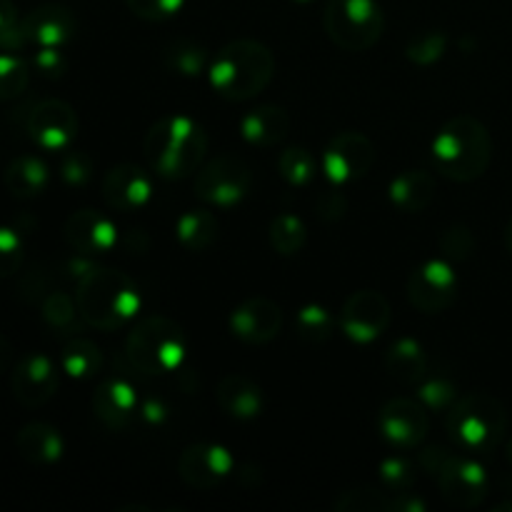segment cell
<instances>
[{"label": "cell", "mask_w": 512, "mask_h": 512, "mask_svg": "<svg viewBox=\"0 0 512 512\" xmlns=\"http://www.w3.org/2000/svg\"><path fill=\"white\" fill-rule=\"evenodd\" d=\"M275 75V55L258 40H233L210 60L208 78L215 93L230 103L255 98Z\"/></svg>", "instance_id": "3"}, {"label": "cell", "mask_w": 512, "mask_h": 512, "mask_svg": "<svg viewBox=\"0 0 512 512\" xmlns=\"http://www.w3.org/2000/svg\"><path fill=\"white\" fill-rule=\"evenodd\" d=\"M25 128H28L30 140H33L40 150L63 153V150H68L70 145H73L80 123L73 105L58 98H48L40 100L38 105H33Z\"/></svg>", "instance_id": "13"}, {"label": "cell", "mask_w": 512, "mask_h": 512, "mask_svg": "<svg viewBox=\"0 0 512 512\" xmlns=\"http://www.w3.org/2000/svg\"><path fill=\"white\" fill-rule=\"evenodd\" d=\"M508 463L512 465V438L508 440Z\"/></svg>", "instance_id": "52"}, {"label": "cell", "mask_w": 512, "mask_h": 512, "mask_svg": "<svg viewBox=\"0 0 512 512\" xmlns=\"http://www.w3.org/2000/svg\"><path fill=\"white\" fill-rule=\"evenodd\" d=\"M43 320L55 330V335H73L80 330V310L75 298L68 293H50L43 300Z\"/></svg>", "instance_id": "34"}, {"label": "cell", "mask_w": 512, "mask_h": 512, "mask_svg": "<svg viewBox=\"0 0 512 512\" xmlns=\"http://www.w3.org/2000/svg\"><path fill=\"white\" fill-rule=\"evenodd\" d=\"M10 363H13V345L8 343V338L0 335V375L10 368Z\"/></svg>", "instance_id": "49"}, {"label": "cell", "mask_w": 512, "mask_h": 512, "mask_svg": "<svg viewBox=\"0 0 512 512\" xmlns=\"http://www.w3.org/2000/svg\"><path fill=\"white\" fill-rule=\"evenodd\" d=\"M505 245H508V250L512 255V218L508 220V228H505Z\"/></svg>", "instance_id": "50"}, {"label": "cell", "mask_w": 512, "mask_h": 512, "mask_svg": "<svg viewBox=\"0 0 512 512\" xmlns=\"http://www.w3.org/2000/svg\"><path fill=\"white\" fill-rule=\"evenodd\" d=\"M380 480L388 493H408L415 483V468L403 455H388L380 460Z\"/></svg>", "instance_id": "39"}, {"label": "cell", "mask_w": 512, "mask_h": 512, "mask_svg": "<svg viewBox=\"0 0 512 512\" xmlns=\"http://www.w3.org/2000/svg\"><path fill=\"white\" fill-rule=\"evenodd\" d=\"M375 165V148L368 135L338 133L320 155V170L333 185H353L363 180Z\"/></svg>", "instance_id": "11"}, {"label": "cell", "mask_w": 512, "mask_h": 512, "mask_svg": "<svg viewBox=\"0 0 512 512\" xmlns=\"http://www.w3.org/2000/svg\"><path fill=\"white\" fill-rule=\"evenodd\" d=\"M18 453L33 465H53L63 458L65 443L58 428L48 423H28L18 430Z\"/></svg>", "instance_id": "25"}, {"label": "cell", "mask_w": 512, "mask_h": 512, "mask_svg": "<svg viewBox=\"0 0 512 512\" xmlns=\"http://www.w3.org/2000/svg\"><path fill=\"white\" fill-rule=\"evenodd\" d=\"M208 153V133L188 115H165L155 120L143 140L150 170L165 180H183L200 170Z\"/></svg>", "instance_id": "1"}, {"label": "cell", "mask_w": 512, "mask_h": 512, "mask_svg": "<svg viewBox=\"0 0 512 512\" xmlns=\"http://www.w3.org/2000/svg\"><path fill=\"white\" fill-rule=\"evenodd\" d=\"M250 185H253V173L245 160L235 158V155H218L198 170L195 195L205 205L228 210L243 203L245 195L250 193Z\"/></svg>", "instance_id": "9"}, {"label": "cell", "mask_w": 512, "mask_h": 512, "mask_svg": "<svg viewBox=\"0 0 512 512\" xmlns=\"http://www.w3.org/2000/svg\"><path fill=\"white\" fill-rule=\"evenodd\" d=\"M235 458L228 448L215 443H195L178 458V475L195 490H213L233 475Z\"/></svg>", "instance_id": "16"}, {"label": "cell", "mask_w": 512, "mask_h": 512, "mask_svg": "<svg viewBox=\"0 0 512 512\" xmlns=\"http://www.w3.org/2000/svg\"><path fill=\"white\" fill-rule=\"evenodd\" d=\"M315 210H318V215L325 223H338V220L348 213V200L340 193V185H333V188L318 193V198H315Z\"/></svg>", "instance_id": "45"}, {"label": "cell", "mask_w": 512, "mask_h": 512, "mask_svg": "<svg viewBox=\"0 0 512 512\" xmlns=\"http://www.w3.org/2000/svg\"><path fill=\"white\" fill-rule=\"evenodd\" d=\"M28 45L23 33V18L18 15L13 0H0V50L18 53Z\"/></svg>", "instance_id": "40"}, {"label": "cell", "mask_w": 512, "mask_h": 512, "mask_svg": "<svg viewBox=\"0 0 512 512\" xmlns=\"http://www.w3.org/2000/svg\"><path fill=\"white\" fill-rule=\"evenodd\" d=\"M75 30H78L75 15L65 5H40L23 18L28 45H38V48H63L75 38Z\"/></svg>", "instance_id": "21"}, {"label": "cell", "mask_w": 512, "mask_h": 512, "mask_svg": "<svg viewBox=\"0 0 512 512\" xmlns=\"http://www.w3.org/2000/svg\"><path fill=\"white\" fill-rule=\"evenodd\" d=\"M185 0H125L130 13L138 15L140 20L148 23H160V20H170L173 15L180 13Z\"/></svg>", "instance_id": "44"}, {"label": "cell", "mask_w": 512, "mask_h": 512, "mask_svg": "<svg viewBox=\"0 0 512 512\" xmlns=\"http://www.w3.org/2000/svg\"><path fill=\"white\" fill-rule=\"evenodd\" d=\"M388 198L403 213H423L435 198V178L428 170H403L390 180Z\"/></svg>", "instance_id": "24"}, {"label": "cell", "mask_w": 512, "mask_h": 512, "mask_svg": "<svg viewBox=\"0 0 512 512\" xmlns=\"http://www.w3.org/2000/svg\"><path fill=\"white\" fill-rule=\"evenodd\" d=\"M140 395L128 373H110L98 383L93 395L95 418L113 433H123L138 420Z\"/></svg>", "instance_id": "14"}, {"label": "cell", "mask_w": 512, "mask_h": 512, "mask_svg": "<svg viewBox=\"0 0 512 512\" xmlns=\"http://www.w3.org/2000/svg\"><path fill=\"white\" fill-rule=\"evenodd\" d=\"M425 510H428V503H425V500H420L418 495L410 493V490L408 493L395 495L393 512H425Z\"/></svg>", "instance_id": "48"}, {"label": "cell", "mask_w": 512, "mask_h": 512, "mask_svg": "<svg viewBox=\"0 0 512 512\" xmlns=\"http://www.w3.org/2000/svg\"><path fill=\"white\" fill-rule=\"evenodd\" d=\"M335 325H338V320H335L333 313L320 303L303 305V308L298 310V315H295V330H298V335L305 343H328L335 333Z\"/></svg>", "instance_id": "32"}, {"label": "cell", "mask_w": 512, "mask_h": 512, "mask_svg": "<svg viewBox=\"0 0 512 512\" xmlns=\"http://www.w3.org/2000/svg\"><path fill=\"white\" fill-rule=\"evenodd\" d=\"M498 510L500 512H512V500H508V503H503V505H498Z\"/></svg>", "instance_id": "51"}, {"label": "cell", "mask_w": 512, "mask_h": 512, "mask_svg": "<svg viewBox=\"0 0 512 512\" xmlns=\"http://www.w3.org/2000/svg\"><path fill=\"white\" fill-rule=\"evenodd\" d=\"M323 25L338 48L363 53L383 35L385 15L378 0H328Z\"/></svg>", "instance_id": "8"}, {"label": "cell", "mask_w": 512, "mask_h": 512, "mask_svg": "<svg viewBox=\"0 0 512 512\" xmlns=\"http://www.w3.org/2000/svg\"><path fill=\"white\" fill-rule=\"evenodd\" d=\"M33 65L45 78H63L68 70V60L60 48H38V53L33 55Z\"/></svg>", "instance_id": "46"}, {"label": "cell", "mask_w": 512, "mask_h": 512, "mask_svg": "<svg viewBox=\"0 0 512 512\" xmlns=\"http://www.w3.org/2000/svg\"><path fill=\"white\" fill-rule=\"evenodd\" d=\"M75 285H78L75 303H78L83 323L105 333H113L130 323L143 305L140 288L123 270L95 265Z\"/></svg>", "instance_id": "2"}, {"label": "cell", "mask_w": 512, "mask_h": 512, "mask_svg": "<svg viewBox=\"0 0 512 512\" xmlns=\"http://www.w3.org/2000/svg\"><path fill=\"white\" fill-rule=\"evenodd\" d=\"M163 63L170 73H178L183 78H198L210 68V55L195 40H175L165 48Z\"/></svg>", "instance_id": "30"}, {"label": "cell", "mask_w": 512, "mask_h": 512, "mask_svg": "<svg viewBox=\"0 0 512 512\" xmlns=\"http://www.w3.org/2000/svg\"><path fill=\"white\" fill-rule=\"evenodd\" d=\"M283 328V310L270 298L255 295L243 300L238 308L230 313V330L238 340L248 345H265L278 338Z\"/></svg>", "instance_id": "18"}, {"label": "cell", "mask_w": 512, "mask_h": 512, "mask_svg": "<svg viewBox=\"0 0 512 512\" xmlns=\"http://www.w3.org/2000/svg\"><path fill=\"white\" fill-rule=\"evenodd\" d=\"M10 385H13V395L20 405H25V408H40V405H45L58 393V365L48 355L28 353L15 365Z\"/></svg>", "instance_id": "17"}, {"label": "cell", "mask_w": 512, "mask_h": 512, "mask_svg": "<svg viewBox=\"0 0 512 512\" xmlns=\"http://www.w3.org/2000/svg\"><path fill=\"white\" fill-rule=\"evenodd\" d=\"M218 218L208 208L185 210L175 223V238L190 253H203L218 240Z\"/></svg>", "instance_id": "28"}, {"label": "cell", "mask_w": 512, "mask_h": 512, "mask_svg": "<svg viewBox=\"0 0 512 512\" xmlns=\"http://www.w3.org/2000/svg\"><path fill=\"white\" fill-rule=\"evenodd\" d=\"M290 115L280 105H258L240 118V135L255 148H273L288 138Z\"/></svg>", "instance_id": "23"}, {"label": "cell", "mask_w": 512, "mask_h": 512, "mask_svg": "<svg viewBox=\"0 0 512 512\" xmlns=\"http://www.w3.org/2000/svg\"><path fill=\"white\" fill-rule=\"evenodd\" d=\"M30 83V70L15 53H0V100H15L25 93Z\"/></svg>", "instance_id": "38"}, {"label": "cell", "mask_w": 512, "mask_h": 512, "mask_svg": "<svg viewBox=\"0 0 512 512\" xmlns=\"http://www.w3.org/2000/svg\"><path fill=\"white\" fill-rule=\"evenodd\" d=\"M150 198H153V180L140 165L123 163L105 173L103 200L110 210L135 213V210L145 208Z\"/></svg>", "instance_id": "20"}, {"label": "cell", "mask_w": 512, "mask_h": 512, "mask_svg": "<svg viewBox=\"0 0 512 512\" xmlns=\"http://www.w3.org/2000/svg\"><path fill=\"white\" fill-rule=\"evenodd\" d=\"M25 258L23 235L15 228L0 225V278H10L20 270Z\"/></svg>", "instance_id": "42"}, {"label": "cell", "mask_w": 512, "mask_h": 512, "mask_svg": "<svg viewBox=\"0 0 512 512\" xmlns=\"http://www.w3.org/2000/svg\"><path fill=\"white\" fill-rule=\"evenodd\" d=\"M393 310L388 298L378 290H358L345 300L338 315V328L348 340L358 345H370L388 330Z\"/></svg>", "instance_id": "12"}, {"label": "cell", "mask_w": 512, "mask_h": 512, "mask_svg": "<svg viewBox=\"0 0 512 512\" xmlns=\"http://www.w3.org/2000/svg\"><path fill=\"white\" fill-rule=\"evenodd\" d=\"M65 243L78 255H103L118 245V228L108 215L98 213L93 208L75 210L63 225Z\"/></svg>", "instance_id": "19"}, {"label": "cell", "mask_w": 512, "mask_h": 512, "mask_svg": "<svg viewBox=\"0 0 512 512\" xmlns=\"http://www.w3.org/2000/svg\"><path fill=\"white\" fill-rule=\"evenodd\" d=\"M220 410L233 420H255L263 413V390L258 383L238 373H230L220 378L218 390H215Z\"/></svg>", "instance_id": "22"}, {"label": "cell", "mask_w": 512, "mask_h": 512, "mask_svg": "<svg viewBox=\"0 0 512 512\" xmlns=\"http://www.w3.org/2000/svg\"><path fill=\"white\" fill-rule=\"evenodd\" d=\"M138 418L145 425H163L170 418V405L160 395H145V398H140Z\"/></svg>", "instance_id": "47"}, {"label": "cell", "mask_w": 512, "mask_h": 512, "mask_svg": "<svg viewBox=\"0 0 512 512\" xmlns=\"http://www.w3.org/2000/svg\"><path fill=\"white\" fill-rule=\"evenodd\" d=\"M385 370L390 378L405 385H418L428 373V355L415 338H400L385 353Z\"/></svg>", "instance_id": "26"}, {"label": "cell", "mask_w": 512, "mask_h": 512, "mask_svg": "<svg viewBox=\"0 0 512 512\" xmlns=\"http://www.w3.org/2000/svg\"><path fill=\"white\" fill-rule=\"evenodd\" d=\"M50 183V170L38 155H20L5 170V188L13 198H38Z\"/></svg>", "instance_id": "27"}, {"label": "cell", "mask_w": 512, "mask_h": 512, "mask_svg": "<svg viewBox=\"0 0 512 512\" xmlns=\"http://www.w3.org/2000/svg\"><path fill=\"white\" fill-rule=\"evenodd\" d=\"M278 170L285 183L293 188H305L318 178L320 160L308 148H288L280 153Z\"/></svg>", "instance_id": "33"}, {"label": "cell", "mask_w": 512, "mask_h": 512, "mask_svg": "<svg viewBox=\"0 0 512 512\" xmlns=\"http://www.w3.org/2000/svg\"><path fill=\"white\" fill-rule=\"evenodd\" d=\"M420 465L433 475L445 503L458 510H473L488 498L490 480L483 465L468 453H450L445 448H428Z\"/></svg>", "instance_id": "7"}, {"label": "cell", "mask_w": 512, "mask_h": 512, "mask_svg": "<svg viewBox=\"0 0 512 512\" xmlns=\"http://www.w3.org/2000/svg\"><path fill=\"white\" fill-rule=\"evenodd\" d=\"M448 50V35L443 30H423V33H415L413 38L405 45V55L413 65H435Z\"/></svg>", "instance_id": "37"}, {"label": "cell", "mask_w": 512, "mask_h": 512, "mask_svg": "<svg viewBox=\"0 0 512 512\" xmlns=\"http://www.w3.org/2000/svg\"><path fill=\"white\" fill-rule=\"evenodd\" d=\"M270 248L278 255H295L305 248V240H308V228H305L303 218L293 213H280L275 215L273 223L268 230Z\"/></svg>", "instance_id": "31"}, {"label": "cell", "mask_w": 512, "mask_h": 512, "mask_svg": "<svg viewBox=\"0 0 512 512\" xmlns=\"http://www.w3.org/2000/svg\"><path fill=\"white\" fill-rule=\"evenodd\" d=\"M433 160L440 175L453 183L483 178L493 160L490 130L473 115H455L435 135Z\"/></svg>", "instance_id": "4"}, {"label": "cell", "mask_w": 512, "mask_h": 512, "mask_svg": "<svg viewBox=\"0 0 512 512\" xmlns=\"http://www.w3.org/2000/svg\"><path fill=\"white\" fill-rule=\"evenodd\" d=\"M458 285V273L448 258L425 260L410 273L408 300L420 313L438 315L455 303Z\"/></svg>", "instance_id": "10"}, {"label": "cell", "mask_w": 512, "mask_h": 512, "mask_svg": "<svg viewBox=\"0 0 512 512\" xmlns=\"http://www.w3.org/2000/svg\"><path fill=\"white\" fill-rule=\"evenodd\" d=\"M395 495L388 490L360 488L348 490L333 503L335 510L340 512H393Z\"/></svg>", "instance_id": "36"}, {"label": "cell", "mask_w": 512, "mask_h": 512, "mask_svg": "<svg viewBox=\"0 0 512 512\" xmlns=\"http://www.w3.org/2000/svg\"><path fill=\"white\" fill-rule=\"evenodd\" d=\"M103 368V353L88 338H70L60 350V370L73 380L95 378Z\"/></svg>", "instance_id": "29"}, {"label": "cell", "mask_w": 512, "mask_h": 512, "mask_svg": "<svg viewBox=\"0 0 512 512\" xmlns=\"http://www.w3.org/2000/svg\"><path fill=\"white\" fill-rule=\"evenodd\" d=\"M450 440L460 453L490 455L505 438L508 410L498 398L488 393H470L458 398L445 418Z\"/></svg>", "instance_id": "6"}, {"label": "cell", "mask_w": 512, "mask_h": 512, "mask_svg": "<svg viewBox=\"0 0 512 512\" xmlns=\"http://www.w3.org/2000/svg\"><path fill=\"white\" fill-rule=\"evenodd\" d=\"M188 355V338L175 320L150 315L138 320L125 340V360L130 370L145 378H158L180 370Z\"/></svg>", "instance_id": "5"}, {"label": "cell", "mask_w": 512, "mask_h": 512, "mask_svg": "<svg viewBox=\"0 0 512 512\" xmlns=\"http://www.w3.org/2000/svg\"><path fill=\"white\" fill-rule=\"evenodd\" d=\"M60 180L70 188H83L93 180V158L85 150H63L60 155Z\"/></svg>", "instance_id": "41"}, {"label": "cell", "mask_w": 512, "mask_h": 512, "mask_svg": "<svg viewBox=\"0 0 512 512\" xmlns=\"http://www.w3.org/2000/svg\"><path fill=\"white\" fill-rule=\"evenodd\" d=\"M418 400L425 405V410L433 413H448L458 403V385L448 375H428L418 383Z\"/></svg>", "instance_id": "35"}, {"label": "cell", "mask_w": 512, "mask_h": 512, "mask_svg": "<svg viewBox=\"0 0 512 512\" xmlns=\"http://www.w3.org/2000/svg\"><path fill=\"white\" fill-rule=\"evenodd\" d=\"M430 418L418 398H393L380 408L378 430L395 450H413L425 440Z\"/></svg>", "instance_id": "15"}, {"label": "cell", "mask_w": 512, "mask_h": 512, "mask_svg": "<svg viewBox=\"0 0 512 512\" xmlns=\"http://www.w3.org/2000/svg\"><path fill=\"white\" fill-rule=\"evenodd\" d=\"M438 248L443 253V258H448L450 263L453 260H468L475 250V235L470 233V228L465 225H450L438 240Z\"/></svg>", "instance_id": "43"}, {"label": "cell", "mask_w": 512, "mask_h": 512, "mask_svg": "<svg viewBox=\"0 0 512 512\" xmlns=\"http://www.w3.org/2000/svg\"><path fill=\"white\" fill-rule=\"evenodd\" d=\"M293 3H298V5H308V3H315V0H293Z\"/></svg>", "instance_id": "53"}]
</instances>
